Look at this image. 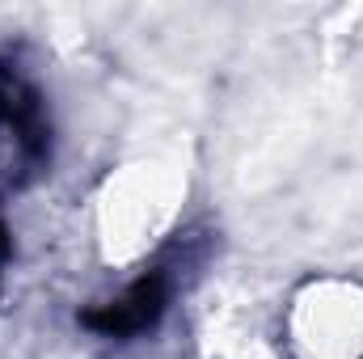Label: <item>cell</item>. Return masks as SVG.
Returning <instances> with one entry per match:
<instances>
[{
  "label": "cell",
  "mask_w": 363,
  "mask_h": 359,
  "mask_svg": "<svg viewBox=\"0 0 363 359\" xmlns=\"http://www.w3.org/2000/svg\"><path fill=\"white\" fill-rule=\"evenodd\" d=\"M165 304H169V270L152 267L144 270L118 300L81 313V326L101 334V338H135V334H144V330H152L161 321Z\"/></svg>",
  "instance_id": "6da1fadb"
},
{
  "label": "cell",
  "mask_w": 363,
  "mask_h": 359,
  "mask_svg": "<svg viewBox=\"0 0 363 359\" xmlns=\"http://www.w3.org/2000/svg\"><path fill=\"white\" fill-rule=\"evenodd\" d=\"M0 123L13 131L26 170L38 174L51 161V123H47L38 89L4 60H0Z\"/></svg>",
  "instance_id": "7a4b0ae2"
},
{
  "label": "cell",
  "mask_w": 363,
  "mask_h": 359,
  "mask_svg": "<svg viewBox=\"0 0 363 359\" xmlns=\"http://www.w3.org/2000/svg\"><path fill=\"white\" fill-rule=\"evenodd\" d=\"M4 258H9V233H4V224H0V267H4Z\"/></svg>",
  "instance_id": "3957f363"
}]
</instances>
